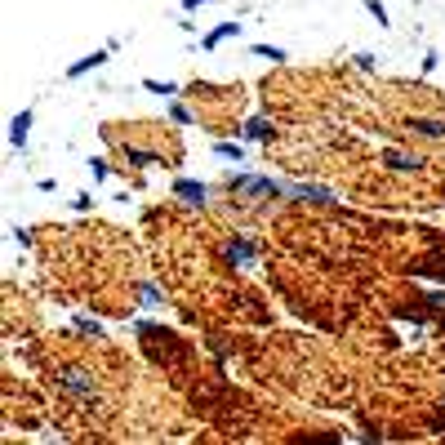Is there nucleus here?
I'll return each mask as SVG.
<instances>
[{"label":"nucleus","instance_id":"obj_9","mask_svg":"<svg viewBox=\"0 0 445 445\" xmlns=\"http://www.w3.org/2000/svg\"><path fill=\"white\" fill-rule=\"evenodd\" d=\"M89 174L102 183V178H107V160H98V156H94V160H89Z\"/></svg>","mask_w":445,"mask_h":445},{"label":"nucleus","instance_id":"obj_10","mask_svg":"<svg viewBox=\"0 0 445 445\" xmlns=\"http://www.w3.org/2000/svg\"><path fill=\"white\" fill-rule=\"evenodd\" d=\"M201 5H214V0H183V9L192 14V9H201Z\"/></svg>","mask_w":445,"mask_h":445},{"label":"nucleus","instance_id":"obj_7","mask_svg":"<svg viewBox=\"0 0 445 445\" xmlns=\"http://www.w3.org/2000/svg\"><path fill=\"white\" fill-rule=\"evenodd\" d=\"M214 156H223V160H241L245 147H241V143H214Z\"/></svg>","mask_w":445,"mask_h":445},{"label":"nucleus","instance_id":"obj_1","mask_svg":"<svg viewBox=\"0 0 445 445\" xmlns=\"http://www.w3.org/2000/svg\"><path fill=\"white\" fill-rule=\"evenodd\" d=\"M174 196H178V201H187V205H205V201H210V187L196 183V178H174Z\"/></svg>","mask_w":445,"mask_h":445},{"label":"nucleus","instance_id":"obj_5","mask_svg":"<svg viewBox=\"0 0 445 445\" xmlns=\"http://www.w3.org/2000/svg\"><path fill=\"white\" fill-rule=\"evenodd\" d=\"M365 9H370V18H374L378 27H392V14H387V5H383V0H365Z\"/></svg>","mask_w":445,"mask_h":445},{"label":"nucleus","instance_id":"obj_4","mask_svg":"<svg viewBox=\"0 0 445 445\" xmlns=\"http://www.w3.org/2000/svg\"><path fill=\"white\" fill-rule=\"evenodd\" d=\"M107 63V50H98V54H85L80 63H72L67 67V80H76V76H85V72H94V67H102Z\"/></svg>","mask_w":445,"mask_h":445},{"label":"nucleus","instance_id":"obj_6","mask_svg":"<svg viewBox=\"0 0 445 445\" xmlns=\"http://www.w3.org/2000/svg\"><path fill=\"white\" fill-rule=\"evenodd\" d=\"M143 89L160 94V98H174V94H178V85H174V80H143Z\"/></svg>","mask_w":445,"mask_h":445},{"label":"nucleus","instance_id":"obj_3","mask_svg":"<svg viewBox=\"0 0 445 445\" xmlns=\"http://www.w3.org/2000/svg\"><path fill=\"white\" fill-rule=\"evenodd\" d=\"M232 36H241V23H219L201 45H205V50H219V45H223V41H232Z\"/></svg>","mask_w":445,"mask_h":445},{"label":"nucleus","instance_id":"obj_2","mask_svg":"<svg viewBox=\"0 0 445 445\" xmlns=\"http://www.w3.org/2000/svg\"><path fill=\"white\" fill-rule=\"evenodd\" d=\"M32 125H36V111H32V107L18 111V116L9 120V147H23V143H27V134H32Z\"/></svg>","mask_w":445,"mask_h":445},{"label":"nucleus","instance_id":"obj_8","mask_svg":"<svg viewBox=\"0 0 445 445\" xmlns=\"http://www.w3.org/2000/svg\"><path fill=\"white\" fill-rule=\"evenodd\" d=\"M254 54H259V58H272V63H285L290 58V54L276 50V45H254Z\"/></svg>","mask_w":445,"mask_h":445}]
</instances>
